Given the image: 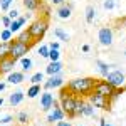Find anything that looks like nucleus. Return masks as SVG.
Wrapping results in <instances>:
<instances>
[{
  "mask_svg": "<svg viewBox=\"0 0 126 126\" xmlns=\"http://www.w3.org/2000/svg\"><path fill=\"white\" fill-rule=\"evenodd\" d=\"M97 79L93 78H78L67 82V91L74 96H89L94 91V84Z\"/></svg>",
  "mask_w": 126,
  "mask_h": 126,
  "instance_id": "1",
  "label": "nucleus"
},
{
  "mask_svg": "<svg viewBox=\"0 0 126 126\" xmlns=\"http://www.w3.org/2000/svg\"><path fill=\"white\" fill-rule=\"evenodd\" d=\"M74 104H76V96L72 93H69L67 87H64L61 91V109L64 111V114L69 118H74Z\"/></svg>",
  "mask_w": 126,
  "mask_h": 126,
  "instance_id": "2",
  "label": "nucleus"
},
{
  "mask_svg": "<svg viewBox=\"0 0 126 126\" xmlns=\"http://www.w3.org/2000/svg\"><path fill=\"white\" fill-rule=\"evenodd\" d=\"M47 29H49V20H47V17H42V19L34 20L27 30H29L30 37L34 39V42H35V40L44 37V34L47 32Z\"/></svg>",
  "mask_w": 126,
  "mask_h": 126,
  "instance_id": "3",
  "label": "nucleus"
},
{
  "mask_svg": "<svg viewBox=\"0 0 126 126\" xmlns=\"http://www.w3.org/2000/svg\"><path fill=\"white\" fill-rule=\"evenodd\" d=\"M94 91L99 93V94H103V96L109 97V99H114L123 89H114V87L104 79V81H96V84H94Z\"/></svg>",
  "mask_w": 126,
  "mask_h": 126,
  "instance_id": "4",
  "label": "nucleus"
},
{
  "mask_svg": "<svg viewBox=\"0 0 126 126\" xmlns=\"http://www.w3.org/2000/svg\"><path fill=\"white\" fill-rule=\"evenodd\" d=\"M30 46L29 44H22V42H17V40H10V50H9V57L12 59H22L27 52H29Z\"/></svg>",
  "mask_w": 126,
  "mask_h": 126,
  "instance_id": "5",
  "label": "nucleus"
},
{
  "mask_svg": "<svg viewBox=\"0 0 126 126\" xmlns=\"http://www.w3.org/2000/svg\"><path fill=\"white\" fill-rule=\"evenodd\" d=\"M89 103L94 108H99V109H109V97L99 94L96 91H93L89 94Z\"/></svg>",
  "mask_w": 126,
  "mask_h": 126,
  "instance_id": "6",
  "label": "nucleus"
},
{
  "mask_svg": "<svg viewBox=\"0 0 126 126\" xmlns=\"http://www.w3.org/2000/svg\"><path fill=\"white\" fill-rule=\"evenodd\" d=\"M106 81L114 87V89H123L125 86V74L121 71H113V72H108Z\"/></svg>",
  "mask_w": 126,
  "mask_h": 126,
  "instance_id": "7",
  "label": "nucleus"
},
{
  "mask_svg": "<svg viewBox=\"0 0 126 126\" xmlns=\"http://www.w3.org/2000/svg\"><path fill=\"white\" fill-rule=\"evenodd\" d=\"M97 39L101 42V46H111V44H113V32H111V29H109V27L99 29Z\"/></svg>",
  "mask_w": 126,
  "mask_h": 126,
  "instance_id": "8",
  "label": "nucleus"
},
{
  "mask_svg": "<svg viewBox=\"0 0 126 126\" xmlns=\"http://www.w3.org/2000/svg\"><path fill=\"white\" fill-rule=\"evenodd\" d=\"M52 108H54V109H52V113L47 116L49 123H54V121H61V119H64L66 114H64V111L61 109V106H59V103L56 101V99H54V103H52Z\"/></svg>",
  "mask_w": 126,
  "mask_h": 126,
  "instance_id": "9",
  "label": "nucleus"
},
{
  "mask_svg": "<svg viewBox=\"0 0 126 126\" xmlns=\"http://www.w3.org/2000/svg\"><path fill=\"white\" fill-rule=\"evenodd\" d=\"M52 103H54V96H52L49 91H46V93L40 94V108H42L44 111L52 109Z\"/></svg>",
  "mask_w": 126,
  "mask_h": 126,
  "instance_id": "10",
  "label": "nucleus"
},
{
  "mask_svg": "<svg viewBox=\"0 0 126 126\" xmlns=\"http://www.w3.org/2000/svg\"><path fill=\"white\" fill-rule=\"evenodd\" d=\"M15 67V59L12 57H5L0 61V74H7V72H12Z\"/></svg>",
  "mask_w": 126,
  "mask_h": 126,
  "instance_id": "11",
  "label": "nucleus"
},
{
  "mask_svg": "<svg viewBox=\"0 0 126 126\" xmlns=\"http://www.w3.org/2000/svg\"><path fill=\"white\" fill-rule=\"evenodd\" d=\"M62 84H64L62 78H61L59 74H56V76H50V79L44 82V87H46V89H52V87H61Z\"/></svg>",
  "mask_w": 126,
  "mask_h": 126,
  "instance_id": "12",
  "label": "nucleus"
},
{
  "mask_svg": "<svg viewBox=\"0 0 126 126\" xmlns=\"http://www.w3.org/2000/svg\"><path fill=\"white\" fill-rule=\"evenodd\" d=\"M24 25H25V19H24V17H19V19L12 20L7 29H9L12 34H15V32H20V27H24Z\"/></svg>",
  "mask_w": 126,
  "mask_h": 126,
  "instance_id": "13",
  "label": "nucleus"
},
{
  "mask_svg": "<svg viewBox=\"0 0 126 126\" xmlns=\"http://www.w3.org/2000/svg\"><path fill=\"white\" fill-rule=\"evenodd\" d=\"M62 71V64L59 62V61H50V64L47 66V69H46V72L47 74H50V76H56V74H59Z\"/></svg>",
  "mask_w": 126,
  "mask_h": 126,
  "instance_id": "14",
  "label": "nucleus"
},
{
  "mask_svg": "<svg viewBox=\"0 0 126 126\" xmlns=\"http://www.w3.org/2000/svg\"><path fill=\"white\" fill-rule=\"evenodd\" d=\"M15 40H17V42H22V44H29V46H32V44H34V39L30 37L29 30H20Z\"/></svg>",
  "mask_w": 126,
  "mask_h": 126,
  "instance_id": "15",
  "label": "nucleus"
},
{
  "mask_svg": "<svg viewBox=\"0 0 126 126\" xmlns=\"http://www.w3.org/2000/svg\"><path fill=\"white\" fill-rule=\"evenodd\" d=\"M71 14H72V9H71V5H67V3H62V5H59L57 15L61 17V19H69V17H71Z\"/></svg>",
  "mask_w": 126,
  "mask_h": 126,
  "instance_id": "16",
  "label": "nucleus"
},
{
  "mask_svg": "<svg viewBox=\"0 0 126 126\" xmlns=\"http://www.w3.org/2000/svg\"><path fill=\"white\" fill-rule=\"evenodd\" d=\"M22 99H24V93H22V91H15V93H12V94H10L9 103L12 104V106H17V104L22 103Z\"/></svg>",
  "mask_w": 126,
  "mask_h": 126,
  "instance_id": "17",
  "label": "nucleus"
},
{
  "mask_svg": "<svg viewBox=\"0 0 126 126\" xmlns=\"http://www.w3.org/2000/svg\"><path fill=\"white\" fill-rule=\"evenodd\" d=\"M9 81L10 84H20L22 81H24V72H15V71H12L9 74Z\"/></svg>",
  "mask_w": 126,
  "mask_h": 126,
  "instance_id": "18",
  "label": "nucleus"
},
{
  "mask_svg": "<svg viewBox=\"0 0 126 126\" xmlns=\"http://www.w3.org/2000/svg\"><path fill=\"white\" fill-rule=\"evenodd\" d=\"M22 2H24V7L27 10H37L42 5L40 0H22Z\"/></svg>",
  "mask_w": 126,
  "mask_h": 126,
  "instance_id": "19",
  "label": "nucleus"
},
{
  "mask_svg": "<svg viewBox=\"0 0 126 126\" xmlns=\"http://www.w3.org/2000/svg\"><path fill=\"white\" fill-rule=\"evenodd\" d=\"M84 104H86V101H82V99L76 97V104H74V116H81V114H82V111H84Z\"/></svg>",
  "mask_w": 126,
  "mask_h": 126,
  "instance_id": "20",
  "label": "nucleus"
},
{
  "mask_svg": "<svg viewBox=\"0 0 126 126\" xmlns=\"http://www.w3.org/2000/svg\"><path fill=\"white\" fill-rule=\"evenodd\" d=\"M9 50H10V42H0V61L9 57Z\"/></svg>",
  "mask_w": 126,
  "mask_h": 126,
  "instance_id": "21",
  "label": "nucleus"
},
{
  "mask_svg": "<svg viewBox=\"0 0 126 126\" xmlns=\"http://www.w3.org/2000/svg\"><path fill=\"white\" fill-rule=\"evenodd\" d=\"M40 94V86L39 84H32V86L29 87V91H27V96L29 97H35Z\"/></svg>",
  "mask_w": 126,
  "mask_h": 126,
  "instance_id": "22",
  "label": "nucleus"
},
{
  "mask_svg": "<svg viewBox=\"0 0 126 126\" xmlns=\"http://www.w3.org/2000/svg\"><path fill=\"white\" fill-rule=\"evenodd\" d=\"M96 64H97V69H99V72H101V74L106 78L108 72H109V66H108L106 62H103V61H97Z\"/></svg>",
  "mask_w": 126,
  "mask_h": 126,
  "instance_id": "23",
  "label": "nucleus"
},
{
  "mask_svg": "<svg viewBox=\"0 0 126 126\" xmlns=\"http://www.w3.org/2000/svg\"><path fill=\"white\" fill-rule=\"evenodd\" d=\"M94 14H96L94 7H93V5H89V7L86 9V20H87V24H91V22L94 20Z\"/></svg>",
  "mask_w": 126,
  "mask_h": 126,
  "instance_id": "24",
  "label": "nucleus"
},
{
  "mask_svg": "<svg viewBox=\"0 0 126 126\" xmlns=\"http://www.w3.org/2000/svg\"><path fill=\"white\" fill-rule=\"evenodd\" d=\"M84 116H94V106L91 103H86L84 104V111H82Z\"/></svg>",
  "mask_w": 126,
  "mask_h": 126,
  "instance_id": "25",
  "label": "nucleus"
},
{
  "mask_svg": "<svg viewBox=\"0 0 126 126\" xmlns=\"http://www.w3.org/2000/svg\"><path fill=\"white\" fill-rule=\"evenodd\" d=\"M12 32H10L9 29H5V30H2V34H0V37H2V42H10L12 40Z\"/></svg>",
  "mask_w": 126,
  "mask_h": 126,
  "instance_id": "26",
  "label": "nucleus"
},
{
  "mask_svg": "<svg viewBox=\"0 0 126 126\" xmlns=\"http://www.w3.org/2000/svg\"><path fill=\"white\" fill-rule=\"evenodd\" d=\"M20 62H22V69H24V71L32 69V61H30L29 57H22V59H20Z\"/></svg>",
  "mask_w": 126,
  "mask_h": 126,
  "instance_id": "27",
  "label": "nucleus"
},
{
  "mask_svg": "<svg viewBox=\"0 0 126 126\" xmlns=\"http://www.w3.org/2000/svg\"><path fill=\"white\" fill-rule=\"evenodd\" d=\"M40 81H44V74H42V72H35V74L30 78V82H32V84H39Z\"/></svg>",
  "mask_w": 126,
  "mask_h": 126,
  "instance_id": "28",
  "label": "nucleus"
},
{
  "mask_svg": "<svg viewBox=\"0 0 126 126\" xmlns=\"http://www.w3.org/2000/svg\"><path fill=\"white\" fill-rule=\"evenodd\" d=\"M54 34H56V35H57L61 40H66V42L69 40V35H67V34H66L62 29H56V30H54Z\"/></svg>",
  "mask_w": 126,
  "mask_h": 126,
  "instance_id": "29",
  "label": "nucleus"
},
{
  "mask_svg": "<svg viewBox=\"0 0 126 126\" xmlns=\"http://www.w3.org/2000/svg\"><path fill=\"white\" fill-rule=\"evenodd\" d=\"M59 56H61V54H59L57 49H50V50H49V59H50V61H59Z\"/></svg>",
  "mask_w": 126,
  "mask_h": 126,
  "instance_id": "30",
  "label": "nucleus"
},
{
  "mask_svg": "<svg viewBox=\"0 0 126 126\" xmlns=\"http://www.w3.org/2000/svg\"><path fill=\"white\" fill-rule=\"evenodd\" d=\"M12 3H14V0H0V9L2 10H9Z\"/></svg>",
  "mask_w": 126,
  "mask_h": 126,
  "instance_id": "31",
  "label": "nucleus"
},
{
  "mask_svg": "<svg viewBox=\"0 0 126 126\" xmlns=\"http://www.w3.org/2000/svg\"><path fill=\"white\" fill-rule=\"evenodd\" d=\"M49 46H40L39 47V54H40V57H49Z\"/></svg>",
  "mask_w": 126,
  "mask_h": 126,
  "instance_id": "32",
  "label": "nucleus"
},
{
  "mask_svg": "<svg viewBox=\"0 0 126 126\" xmlns=\"http://www.w3.org/2000/svg\"><path fill=\"white\" fill-rule=\"evenodd\" d=\"M9 17H10V20H15V19H19V12H17L15 9L9 10Z\"/></svg>",
  "mask_w": 126,
  "mask_h": 126,
  "instance_id": "33",
  "label": "nucleus"
},
{
  "mask_svg": "<svg viewBox=\"0 0 126 126\" xmlns=\"http://www.w3.org/2000/svg\"><path fill=\"white\" fill-rule=\"evenodd\" d=\"M103 5H104V9H106V10H111L113 7H114V2H113V0H104Z\"/></svg>",
  "mask_w": 126,
  "mask_h": 126,
  "instance_id": "34",
  "label": "nucleus"
},
{
  "mask_svg": "<svg viewBox=\"0 0 126 126\" xmlns=\"http://www.w3.org/2000/svg\"><path fill=\"white\" fill-rule=\"evenodd\" d=\"M10 22H12V20H10V17H9V15H5V17H2V24H3L5 27H9V25H10Z\"/></svg>",
  "mask_w": 126,
  "mask_h": 126,
  "instance_id": "35",
  "label": "nucleus"
},
{
  "mask_svg": "<svg viewBox=\"0 0 126 126\" xmlns=\"http://www.w3.org/2000/svg\"><path fill=\"white\" fill-rule=\"evenodd\" d=\"M19 123H27V113H20L19 114Z\"/></svg>",
  "mask_w": 126,
  "mask_h": 126,
  "instance_id": "36",
  "label": "nucleus"
},
{
  "mask_svg": "<svg viewBox=\"0 0 126 126\" xmlns=\"http://www.w3.org/2000/svg\"><path fill=\"white\" fill-rule=\"evenodd\" d=\"M10 121H12V116H5V118L0 119V123H3V125H9Z\"/></svg>",
  "mask_w": 126,
  "mask_h": 126,
  "instance_id": "37",
  "label": "nucleus"
},
{
  "mask_svg": "<svg viewBox=\"0 0 126 126\" xmlns=\"http://www.w3.org/2000/svg\"><path fill=\"white\" fill-rule=\"evenodd\" d=\"M56 126H71V123H69V121H62V119H61V121H57V125Z\"/></svg>",
  "mask_w": 126,
  "mask_h": 126,
  "instance_id": "38",
  "label": "nucleus"
},
{
  "mask_svg": "<svg viewBox=\"0 0 126 126\" xmlns=\"http://www.w3.org/2000/svg\"><path fill=\"white\" fill-rule=\"evenodd\" d=\"M49 49H57L59 50V42H50L49 44Z\"/></svg>",
  "mask_w": 126,
  "mask_h": 126,
  "instance_id": "39",
  "label": "nucleus"
},
{
  "mask_svg": "<svg viewBox=\"0 0 126 126\" xmlns=\"http://www.w3.org/2000/svg\"><path fill=\"white\" fill-rule=\"evenodd\" d=\"M50 2H52L54 5H62V3H64L66 0H50Z\"/></svg>",
  "mask_w": 126,
  "mask_h": 126,
  "instance_id": "40",
  "label": "nucleus"
},
{
  "mask_svg": "<svg viewBox=\"0 0 126 126\" xmlns=\"http://www.w3.org/2000/svg\"><path fill=\"white\" fill-rule=\"evenodd\" d=\"M99 126H111V125L106 123V119H101V121H99Z\"/></svg>",
  "mask_w": 126,
  "mask_h": 126,
  "instance_id": "41",
  "label": "nucleus"
},
{
  "mask_svg": "<svg viewBox=\"0 0 126 126\" xmlns=\"http://www.w3.org/2000/svg\"><path fill=\"white\" fill-rule=\"evenodd\" d=\"M82 50L84 52H89V46H82Z\"/></svg>",
  "mask_w": 126,
  "mask_h": 126,
  "instance_id": "42",
  "label": "nucleus"
},
{
  "mask_svg": "<svg viewBox=\"0 0 126 126\" xmlns=\"http://www.w3.org/2000/svg\"><path fill=\"white\" fill-rule=\"evenodd\" d=\"M5 89V82H0V91H3Z\"/></svg>",
  "mask_w": 126,
  "mask_h": 126,
  "instance_id": "43",
  "label": "nucleus"
},
{
  "mask_svg": "<svg viewBox=\"0 0 126 126\" xmlns=\"http://www.w3.org/2000/svg\"><path fill=\"white\" fill-rule=\"evenodd\" d=\"M2 104H3V99H2V97H0V106H2Z\"/></svg>",
  "mask_w": 126,
  "mask_h": 126,
  "instance_id": "44",
  "label": "nucleus"
},
{
  "mask_svg": "<svg viewBox=\"0 0 126 126\" xmlns=\"http://www.w3.org/2000/svg\"><path fill=\"white\" fill-rule=\"evenodd\" d=\"M123 91H126V84H125V86H123Z\"/></svg>",
  "mask_w": 126,
  "mask_h": 126,
  "instance_id": "45",
  "label": "nucleus"
},
{
  "mask_svg": "<svg viewBox=\"0 0 126 126\" xmlns=\"http://www.w3.org/2000/svg\"><path fill=\"white\" fill-rule=\"evenodd\" d=\"M125 54H126V52H125Z\"/></svg>",
  "mask_w": 126,
  "mask_h": 126,
  "instance_id": "46",
  "label": "nucleus"
}]
</instances>
